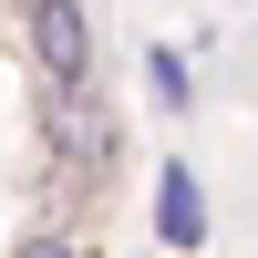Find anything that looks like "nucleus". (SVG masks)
I'll return each mask as SVG.
<instances>
[{
    "mask_svg": "<svg viewBox=\"0 0 258 258\" xmlns=\"http://www.w3.org/2000/svg\"><path fill=\"white\" fill-rule=\"evenodd\" d=\"M41 145H52V165H62L73 186H93L103 165H114L124 135H114V114L93 103V83H41Z\"/></svg>",
    "mask_w": 258,
    "mask_h": 258,
    "instance_id": "obj_1",
    "label": "nucleus"
},
{
    "mask_svg": "<svg viewBox=\"0 0 258 258\" xmlns=\"http://www.w3.org/2000/svg\"><path fill=\"white\" fill-rule=\"evenodd\" d=\"M155 227H165V248H207V197H197V165H165V186H155Z\"/></svg>",
    "mask_w": 258,
    "mask_h": 258,
    "instance_id": "obj_3",
    "label": "nucleus"
},
{
    "mask_svg": "<svg viewBox=\"0 0 258 258\" xmlns=\"http://www.w3.org/2000/svg\"><path fill=\"white\" fill-rule=\"evenodd\" d=\"M31 62H41V83H93V21H83V0H31Z\"/></svg>",
    "mask_w": 258,
    "mask_h": 258,
    "instance_id": "obj_2",
    "label": "nucleus"
},
{
    "mask_svg": "<svg viewBox=\"0 0 258 258\" xmlns=\"http://www.w3.org/2000/svg\"><path fill=\"white\" fill-rule=\"evenodd\" d=\"M11 258H83L73 238H31V248H11Z\"/></svg>",
    "mask_w": 258,
    "mask_h": 258,
    "instance_id": "obj_5",
    "label": "nucleus"
},
{
    "mask_svg": "<svg viewBox=\"0 0 258 258\" xmlns=\"http://www.w3.org/2000/svg\"><path fill=\"white\" fill-rule=\"evenodd\" d=\"M145 83H155V103H165V114L186 103V62H176V52H145Z\"/></svg>",
    "mask_w": 258,
    "mask_h": 258,
    "instance_id": "obj_4",
    "label": "nucleus"
}]
</instances>
